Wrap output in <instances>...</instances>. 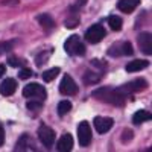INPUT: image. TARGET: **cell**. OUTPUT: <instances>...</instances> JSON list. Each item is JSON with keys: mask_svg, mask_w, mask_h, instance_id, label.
Here are the masks:
<instances>
[{"mask_svg": "<svg viewBox=\"0 0 152 152\" xmlns=\"http://www.w3.org/2000/svg\"><path fill=\"white\" fill-rule=\"evenodd\" d=\"M6 73V67H5V64H0V78Z\"/></svg>", "mask_w": 152, "mask_h": 152, "instance_id": "1f68e13d", "label": "cell"}, {"mask_svg": "<svg viewBox=\"0 0 152 152\" xmlns=\"http://www.w3.org/2000/svg\"><path fill=\"white\" fill-rule=\"evenodd\" d=\"M125 134H126V135H125V137H122V142H128L129 138H131V137L134 135V134H132V132H131L129 129H126V131H125Z\"/></svg>", "mask_w": 152, "mask_h": 152, "instance_id": "4dcf8cb0", "label": "cell"}, {"mask_svg": "<svg viewBox=\"0 0 152 152\" xmlns=\"http://www.w3.org/2000/svg\"><path fill=\"white\" fill-rule=\"evenodd\" d=\"M12 46H14V41H3V43H0V55L8 53L9 50L12 49Z\"/></svg>", "mask_w": 152, "mask_h": 152, "instance_id": "4316f807", "label": "cell"}, {"mask_svg": "<svg viewBox=\"0 0 152 152\" xmlns=\"http://www.w3.org/2000/svg\"><path fill=\"white\" fill-rule=\"evenodd\" d=\"M38 138H40V142L47 148V149H50V146L53 145V142H55V138H56V134H55V131L50 128V126H47V125H41L40 128H38Z\"/></svg>", "mask_w": 152, "mask_h": 152, "instance_id": "52a82bcc", "label": "cell"}, {"mask_svg": "<svg viewBox=\"0 0 152 152\" xmlns=\"http://www.w3.org/2000/svg\"><path fill=\"white\" fill-rule=\"evenodd\" d=\"M37 21L40 23L41 28L44 31H47V32L55 29V21H53V18L50 17L49 14H40V15H37Z\"/></svg>", "mask_w": 152, "mask_h": 152, "instance_id": "2e32d148", "label": "cell"}, {"mask_svg": "<svg viewBox=\"0 0 152 152\" xmlns=\"http://www.w3.org/2000/svg\"><path fill=\"white\" fill-rule=\"evenodd\" d=\"M149 66V61L146 59H134L131 62L126 64V72L128 73H134V72H140L143 69H146Z\"/></svg>", "mask_w": 152, "mask_h": 152, "instance_id": "e0dca14e", "label": "cell"}, {"mask_svg": "<svg viewBox=\"0 0 152 152\" xmlns=\"http://www.w3.org/2000/svg\"><path fill=\"white\" fill-rule=\"evenodd\" d=\"M28 110H31V111H40L41 108H43V100H29L28 102Z\"/></svg>", "mask_w": 152, "mask_h": 152, "instance_id": "484cf974", "label": "cell"}, {"mask_svg": "<svg viewBox=\"0 0 152 152\" xmlns=\"http://www.w3.org/2000/svg\"><path fill=\"white\" fill-rule=\"evenodd\" d=\"M73 145H75V142H73V135L69 134V132H66V134H62L61 138L58 140V146H56V149H58L59 152H70V151L73 149Z\"/></svg>", "mask_w": 152, "mask_h": 152, "instance_id": "4fadbf2b", "label": "cell"}, {"mask_svg": "<svg viewBox=\"0 0 152 152\" xmlns=\"http://www.w3.org/2000/svg\"><path fill=\"white\" fill-rule=\"evenodd\" d=\"M32 75H34V73H32V70H31V69H21V70H20V73H18V78L24 81V79H29Z\"/></svg>", "mask_w": 152, "mask_h": 152, "instance_id": "83f0119b", "label": "cell"}, {"mask_svg": "<svg viewBox=\"0 0 152 152\" xmlns=\"http://www.w3.org/2000/svg\"><path fill=\"white\" fill-rule=\"evenodd\" d=\"M14 151L15 152H20V151H37V146L34 143V138L29 134H23L18 138V142H17Z\"/></svg>", "mask_w": 152, "mask_h": 152, "instance_id": "8fae6325", "label": "cell"}, {"mask_svg": "<svg viewBox=\"0 0 152 152\" xmlns=\"http://www.w3.org/2000/svg\"><path fill=\"white\" fill-rule=\"evenodd\" d=\"M138 5H140V0H119L117 2V8L126 14H131Z\"/></svg>", "mask_w": 152, "mask_h": 152, "instance_id": "9a60e30c", "label": "cell"}, {"mask_svg": "<svg viewBox=\"0 0 152 152\" xmlns=\"http://www.w3.org/2000/svg\"><path fill=\"white\" fill-rule=\"evenodd\" d=\"M146 88H148V81L143 79V78H137V79H134V81H131V82H126V84L120 85L119 90H120L123 94H126V96H131L132 93L143 91V90H146Z\"/></svg>", "mask_w": 152, "mask_h": 152, "instance_id": "277c9868", "label": "cell"}, {"mask_svg": "<svg viewBox=\"0 0 152 152\" xmlns=\"http://www.w3.org/2000/svg\"><path fill=\"white\" fill-rule=\"evenodd\" d=\"M107 37V31L102 24H93L85 32V40L91 44H97Z\"/></svg>", "mask_w": 152, "mask_h": 152, "instance_id": "5b68a950", "label": "cell"}, {"mask_svg": "<svg viewBox=\"0 0 152 152\" xmlns=\"http://www.w3.org/2000/svg\"><path fill=\"white\" fill-rule=\"evenodd\" d=\"M78 140H79V145L82 148H85L91 143V128L88 125V122H85V120L78 125Z\"/></svg>", "mask_w": 152, "mask_h": 152, "instance_id": "9c48e42d", "label": "cell"}, {"mask_svg": "<svg viewBox=\"0 0 152 152\" xmlns=\"http://www.w3.org/2000/svg\"><path fill=\"white\" fill-rule=\"evenodd\" d=\"M3 143H5V128L0 123V146H3Z\"/></svg>", "mask_w": 152, "mask_h": 152, "instance_id": "f1b7e54d", "label": "cell"}, {"mask_svg": "<svg viewBox=\"0 0 152 152\" xmlns=\"http://www.w3.org/2000/svg\"><path fill=\"white\" fill-rule=\"evenodd\" d=\"M64 50L70 56H82L85 55V44L79 35H72L64 43Z\"/></svg>", "mask_w": 152, "mask_h": 152, "instance_id": "7a4b0ae2", "label": "cell"}, {"mask_svg": "<svg viewBox=\"0 0 152 152\" xmlns=\"http://www.w3.org/2000/svg\"><path fill=\"white\" fill-rule=\"evenodd\" d=\"M151 34L149 32H142L140 35L137 37V43H138V49H140V52L143 55H151L152 53V46H151Z\"/></svg>", "mask_w": 152, "mask_h": 152, "instance_id": "30bf717a", "label": "cell"}, {"mask_svg": "<svg viewBox=\"0 0 152 152\" xmlns=\"http://www.w3.org/2000/svg\"><path fill=\"white\" fill-rule=\"evenodd\" d=\"M17 90V82L12 78H6L2 84H0V94L2 96H12Z\"/></svg>", "mask_w": 152, "mask_h": 152, "instance_id": "5bb4252c", "label": "cell"}, {"mask_svg": "<svg viewBox=\"0 0 152 152\" xmlns=\"http://www.w3.org/2000/svg\"><path fill=\"white\" fill-rule=\"evenodd\" d=\"M102 76H104V72L102 70H97V72H85V75L82 76V81L85 82V84H96L97 81H100L102 79Z\"/></svg>", "mask_w": 152, "mask_h": 152, "instance_id": "d6986e66", "label": "cell"}, {"mask_svg": "<svg viewBox=\"0 0 152 152\" xmlns=\"http://www.w3.org/2000/svg\"><path fill=\"white\" fill-rule=\"evenodd\" d=\"M107 21H108L110 28H111L114 32H119V31H122V28H123V20H122L119 15H110Z\"/></svg>", "mask_w": 152, "mask_h": 152, "instance_id": "44dd1931", "label": "cell"}, {"mask_svg": "<svg viewBox=\"0 0 152 152\" xmlns=\"http://www.w3.org/2000/svg\"><path fill=\"white\" fill-rule=\"evenodd\" d=\"M78 85L73 81V78L70 75H64L62 76V81L59 84V93L64 94V96H75L78 94Z\"/></svg>", "mask_w": 152, "mask_h": 152, "instance_id": "ba28073f", "label": "cell"}, {"mask_svg": "<svg viewBox=\"0 0 152 152\" xmlns=\"http://www.w3.org/2000/svg\"><path fill=\"white\" fill-rule=\"evenodd\" d=\"M91 96L97 100H102L105 104H110V105H114V107H125L126 104V96L123 94L119 87L117 88H111V87H99L97 90H94L91 93Z\"/></svg>", "mask_w": 152, "mask_h": 152, "instance_id": "6da1fadb", "label": "cell"}, {"mask_svg": "<svg viewBox=\"0 0 152 152\" xmlns=\"http://www.w3.org/2000/svg\"><path fill=\"white\" fill-rule=\"evenodd\" d=\"M113 125H114V120L111 117H94V128L97 131V134H105L108 132L111 128H113Z\"/></svg>", "mask_w": 152, "mask_h": 152, "instance_id": "7c38bea8", "label": "cell"}, {"mask_svg": "<svg viewBox=\"0 0 152 152\" xmlns=\"http://www.w3.org/2000/svg\"><path fill=\"white\" fill-rule=\"evenodd\" d=\"M108 55L110 56H122V55H126V56H131L134 55V49H132V44L129 41H116L110 49H108Z\"/></svg>", "mask_w": 152, "mask_h": 152, "instance_id": "8992f818", "label": "cell"}, {"mask_svg": "<svg viewBox=\"0 0 152 152\" xmlns=\"http://www.w3.org/2000/svg\"><path fill=\"white\" fill-rule=\"evenodd\" d=\"M151 119V113L148 110H138L134 113V116H132V122L135 125H140L143 122H148Z\"/></svg>", "mask_w": 152, "mask_h": 152, "instance_id": "ffe728a7", "label": "cell"}, {"mask_svg": "<svg viewBox=\"0 0 152 152\" xmlns=\"http://www.w3.org/2000/svg\"><path fill=\"white\" fill-rule=\"evenodd\" d=\"M76 26H79V12L75 6L72 8V11L69 12V15L66 18V28L67 29H73Z\"/></svg>", "mask_w": 152, "mask_h": 152, "instance_id": "ac0fdd59", "label": "cell"}, {"mask_svg": "<svg viewBox=\"0 0 152 152\" xmlns=\"http://www.w3.org/2000/svg\"><path fill=\"white\" fill-rule=\"evenodd\" d=\"M8 64L11 67H23L24 64H26V59H23L17 55H9L8 56Z\"/></svg>", "mask_w": 152, "mask_h": 152, "instance_id": "d4e9b609", "label": "cell"}, {"mask_svg": "<svg viewBox=\"0 0 152 152\" xmlns=\"http://www.w3.org/2000/svg\"><path fill=\"white\" fill-rule=\"evenodd\" d=\"M59 69L58 67H53V69H49V70H46L44 73H43V81L44 82H52L56 76L59 75Z\"/></svg>", "mask_w": 152, "mask_h": 152, "instance_id": "603a6c76", "label": "cell"}, {"mask_svg": "<svg viewBox=\"0 0 152 152\" xmlns=\"http://www.w3.org/2000/svg\"><path fill=\"white\" fill-rule=\"evenodd\" d=\"M46 96H47L46 88L43 85H40L38 82L28 84L23 88V97H26L29 100H44Z\"/></svg>", "mask_w": 152, "mask_h": 152, "instance_id": "3957f363", "label": "cell"}, {"mask_svg": "<svg viewBox=\"0 0 152 152\" xmlns=\"http://www.w3.org/2000/svg\"><path fill=\"white\" fill-rule=\"evenodd\" d=\"M87 2H88V0H76V3H75V8H76V9H79V8L85 6V5H87Z\"/></svg>", "mask_w": 152, "mask_h": 152, "instance_id": "f546056e", "label": "cell"}, {"mask_svg": "<svg viewBox=\"0 0 152 152\" xmlns=\"http://www.w3.org/2000/svg\"><path fill=\"white\" fill-rule=\"evenodd\" d=\"M50 55H52V50H43V52L38 53V55L35 56V64H37V67L44 66V62L49 59Z\"/></svg>", "mask_w": 152, "mask_h": 152, "instance_id": "7402d4cb", "label": "cell"}, {"mask_svg": "<svg viewBox=\"0 0 152 152\" xmlns=\"http://www.w3.org/2000/svg\"><path fill=\"white\" fill-rule=\"evenodd\" d=\"M70 110H72V102L70 100H61V102L58 104V116L59 117L66 116Z\"/></svg>", "mask_w": 152, "mask_h": 152, "instance_id": "cb8c5ba5", "label": "cell"}]
</instances>
